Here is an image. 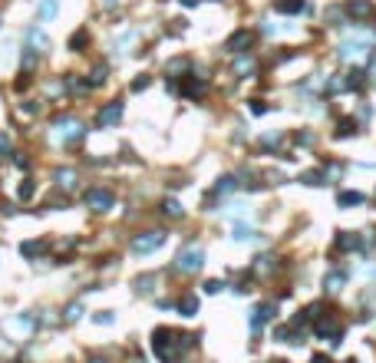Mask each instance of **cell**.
<instances>
[{
    "label": "cell",
    "instance_id": "cell-1",
    "mask_svg": "<svg viewBox=\"0 0 376 363\" xmlns=\"http://www.w3.org/2000/svg\"><path fill=\"white\" fill-rule=\"evenodd\" d=\"M202 264H205V251L195 248V245H188L185 251L175 258V271H181V274H192V271H198Z\"/></svg>",
    "mask_w": 376,
    "mask_h": 363
},
{
    "label": "cell",
    "instance_id": "cell-2",
    "mask_svg": "<svg viewBox=\"0 0 376 363\" xmlns=\"http://www.w3.org/2000/svg\"><path fill=\"white\" fill-rule=\"evenodd\" d=\"M162 241H165L162 231H145V235H139L132 241V251L135 254H149V251H155V248H162Z\"/></svg>",
    "mask_w": 376,
    "mask_h": 363
},
{
    "label": "cell",
    "instance_id": "cell-3",
    "mask_svg": "<svg viewBox=\"0 0 376 363\" xmlns=\"http://www.w3.org/2000/svg\"><path fill=\"white\" fill-rule=\"evenodd\" d=\"M112 192L109 189H93V192H86V205L93 208V212H109L112 208Z\"/></svg>",
    "mask_w": 376,
    "mask_h": 363
},
{
    "label": "cell",
    "instance_id": "cell-4",
    "mask_svg": "<svg viewBox=\"0 0 376 363\" xmlns=\"http://www.w3.org/2000/svg\"><path fill=\"white\" fill-rule=\"evenodd\" d=\"M27 50H33V53L50 50V40L43 37V30H40V27H30V30H27Z\"/></svg>",
    "mask_w": 376,
    "mask_h": 363
},
{
    "label": "cell",
    "instance_id": "cell-5",
    "mask_svg": "<svg viewBox=\"0 0 376 363\" xmlns=\"http://www.w3.org/2000/svg\"><path fill=\"white\" fill-rule=\"evenodd\" d=\"M366 50H369L366 40H356V43L346 40L343 47H340V56H343V60H356V56H366Z\"/></svg>",
    "mask_w": 376,
    "mask_h": 363
},
{
    "label": "cell",
    "instance_id": "cell-6",
    "mask_svg": "<svg viewBox=\"0 0 376 363\" xmlns=\"http://www.w3.org/2000/svg\"><path fill=\"white\" fill-rule=\"evenodd\" d=\"M122 119V103H109L106 109H99V126H116Z\"/></svg>",
    "mask_w": 376,
    "mask_h": 363
},
{
    "label": "cell",
    "instance_id": "cell-7",
    "mask_svg": "<svg viewBox=\"0 0 376 363\" xmlns=\"http://www.w3.org/2000/svg\"><path fill=\"white\" fill-rule=\"evenodd\" d=\"M271 317H274V307H271V304H258V307H254V317H251V330H261Z\"/></svg>",
    "mask_w": 376,
    "mask_h": 363
},
{
    "label": "cell",
    "instance_id": "cell-8",
    "mask_svg": "<svg viewBox=\"0 0 376 363\" xmlns=\"http://www.w3.org/2000/svg\"><path fill=\"white\" fill-rule=\"evenodd\" d=\"M56 14H60V0H40V20H43V24L53 20Z\"/></svg>",
    "mask_w": 376,
    "mask_h": 363
},
{
    "label": "cell",
    "instance_id": "cell-9",
    "mask_svg": "<svg viewBox=\"0 0 376 363\" xmlns=\"http://www.w3.org/2000/svg\"><path fill=\"white\" fill-rule=\"evenodd\" d=\"M343 281H346V274H343V271H330L323 284H327V291H340V287H343Z\"/></svg>",
    "mask_w": 376,
    "mask_h": 363
},
{
    "label": "cell",
    "instance_id": "cell-10",
    "mask_svg": "<svg viewBox=\"0 0 376 363\" xmlns=\"http://www.w3.org/2000/svg\"><path fill=\"white\" fill-rule=\"evenodd\" d=\"M56 182H60V189H73V185H76V172H73V168H60Z\"/></svg>",
    "mask_w": 376,
    "mask_h": 363
},
{
    "label": "cell",
    "instance_id": "cell-11",
    "mask_svg": "<svg viewBox=\"0 0 376 363\" xmlns=\"http://www.w3.org/2000/svg\"><path fill=\"white\" fill-rule=\"evenodd\" d=\"M43 241H27V245H20V254H24V258H37V254H43Z\"/></svg>",
    "mask_w": 376,
    "mask_h": 363
},
{
    "label": "cell",
    "instance_id": "cell-12",
    "mask_svg": "<svg viewBox=\"0 0 376 363\" xmlns=\"http://www.w3.org/2000/svg\"><path fill=\"white\" fill-rule=\"evenodd\" d=\"M178 310H181V314H185V317H195V314H198V300L192 297V294H188V297H181Z\"/></svg>",
    "mask_w": 376,
    "mask_h": 363
},
{
    "label": "cell",
    "instance_id": "cell-13",
    "mask_svg": "<svg viewBox=\"0 0 376 363\" xmlns=\"http://www.w3.org/2000/svg\"><path fill=\"white\" fill-rule=\"evenodd\" d=\"M33 192H37V185H33V178H24V182H20V189H17V195H20V198H24V202H27V198H33Z\"/></svg>",
    "mask_w": 376,
    "mask_h": 363
},
{
    "label": "cell",
    "instance_id": "cell-14",
    "mask_svg": "<svg viewBox=\"0 0 376 363\" xmlns=\"http://www.w3.org/2000/svg\"><path fill=\"white\" fill-rule=\"evenodd\" d=\"M337 202H340V205H360V202H363V195H360V192H343V195H340Z\"/></svg>",
    "mask_w": 376,
    "mask_h": 363
},
{
    "label": "cell",
    "instance_id": "cell-15",
    "mask_svg": "<svg viewBox=\"0 0 376 363\" xmlns=\"http://www.w3.org/2000/svg\"><path fill=\"white\" fill-rule=\"evenodd\" d=\"M152 284H155V277L145 274V277H139V281H135V291H139V294H149V291H152Z\"/></svg>",
    "mask_w": 376,
    "mask_h": 363
},
{
    "label": "cell",
    "instance_id": "cell-16",
    "mask_svg": "<svg viewBox=\"0 0 376 363\" xmlns=\"http://www.w3.org/2000/svg\"><path fill=\"white\" fill-rule=\"evenodd\" d=\"M277 10H304V0H281V4H277Z\"/></svg>",
    "mask_w": 376,
    "mask_h": 363
},
{
    "label": "cell",
    "instance_id": "cell-17",
    "mask_svg": "<svg viewBox=\"0 0 376 363\" xmlns=\"http://www.w3.org/2000/svg\"><path fill=\"white\" fill-rule=\"evenodd\" d=\"M244 43H248V33H235V37H231V40H228V50H238V47H244Z\"/></svg>",
    "mask_w": 376,
    "mask_h": 363
},
{
    "label": "cell",
    "instance_id": "cell-18",
    "mask_svg": "<svg viewBox=\"0 0 376 363\" xmlns=\"http://www.w3.org/2000/svg\"><path fill=\"white\" fill-rule=\"evenodd\" d=\"M350 14H356V17L369 14V4H366V0H356V4H350Z\"/></svg>",
    "mask_w": 376,
    "mask_h": 363
},
{
    "label": "cell",
    "instance_id": "cell-19",
    "mask_svg": "<svg viewBox=\"0 0 376 363\" xmlns=\"http://www.w3.org/2000/svg\"><path fill=\"white\" fill-rule=\"evenodd\" d=\"M162 212H165V215H172V218H181V205H178V202H165Z\"/></svg>",
    "mask_w": 376,
    "mask_h": 363
},
{
    "label": "cell",
    "instance_id": "cell-20",
    "mask_svg": "<svg viewBox=\"0 0 376 363\" xmlns=\"http://www.w3.org/2000/svg\"><path fill=\"white\" fill-rule=\"evenodd\" d=\"M79 314H83L79 304H70V307H66V320H79Z\"/></svg>",
    "mask_w": 376,
    "mask_h": 363
},
{
    "label": "cell",
    "instance_id": "cell-21",
    "mask_svg": "<svg viewBox=\"0 0 376 363\" xmlns=\"http://www.w3.org/2000/svg\"><path fill=\"white\" fill-rule=\"evenodd\" d=\"M83 43H86V33H73V37H70V47H73V50L83 47Z\"/></svg>",
    "mask_w": 376,
    "mask_h": 363
},
{
    "label": "cell",
    "instance_id": "cell-22",
    "mask_svg": "<svg viewBox=\"0 0 376 363\" xmlns=\"http://www.w3.org/2000/svg\"><path fill=\"white\" fill-rule=\"evenodd\" d=\"M93 320H96V324H112V314H109V310H99Z\"/></svg>",
    "mask_w": 376,
    "mask_h": 363
},
{
    "label": "cell",
    "instance_id": "cell-23",
    "mask_svg": "<svg viewBox=\"0 0 376 363\" xmlns=\"http://www.w3.org/2000/svg\"><path fill=\"white\" fill-rule=\"evenodd\" d=\"M231 189H235V178H221L218 182V192H231Z\"/></svg>",
    "mask_w": 376,
    "mask_h": 363
},
{
    "label": "cell",
    "instance_id": "cell-24",
    "mask_svg": "<svg viewBox=\"0 0 376 363\" xmlns=\"http://www.w3.org/2000/svg\"><path fill=\"white\" fill-rule=\"evenodd\" d=\"M205 287H208V294H218V291H221V281H208Z\"/></svg>",
    "mask_w": 376,
    "mask_h": 363
},
{
    "label": "cell",
    "instance_id": "cell-25",
    "mask_svg": "<svg viewBox=\"0 0 376 363\" xmlns=\"http://www.w3.org/2000/svg\"><path fill=\"white\" fill-rule=\"evenodd\" d=\"M0 152H10V142H7V135L0 132Z\"/></svg>",
    "mask_w": 376,
    "mask_h": 363
},
{
    "label": "cell",
    "instance_id": "cell-26",
    "mask_svg": "<svg viewBox=\"0 0 376 363\" xmlns=\"http://www.w3.org/2000/svg\"><path fill=\"white\" fill-rule=\"evenodd\" d=\"M313 363H330V360H327V356H313Z\"/></svg>",
    "mask_w": 376,
    "mask_h": 363
},
{
    "label": "cell",
    "instance_id": "cell-27",
    "mask_svg": "<svg viewBox=\"0 0 376 363\" xmlns=\"http://www.w3.org/2000/svg\"><path fill=\"white\" fill-rule=\"evenodd\" d=\"M346 363H356V360H346Z\"/></svg>",
    "mask_w": 376,
    "mask_h": 363
},
{
    "label": "cell",
    "instance_id": "cell-28",
    "mask_svg": "<svg viewBox=\"0 0 376 363\" xmlns=\"http://www.w3.org/2000/svg\"><path fill=\"white\" fill-rule=\"evenodd\" d=\"M93 363H102V360H93Z\"/></svg>",
    "mask_w": 376,
    "mask_h": 363
}]
</instances>
